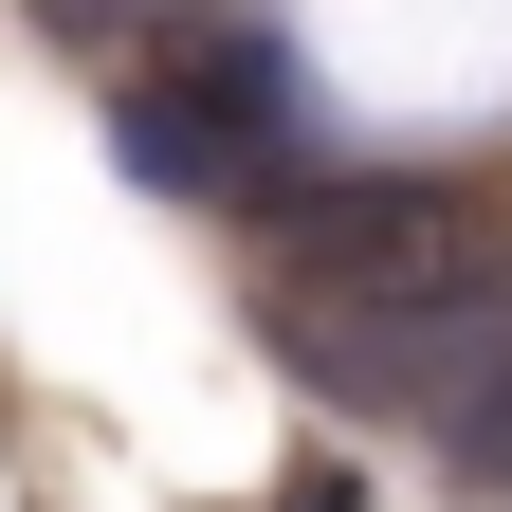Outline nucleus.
Returning <instances> with one entry per match:
<instances>
[{"mask_svg":"<svg viewBox=\"0 0 512 512\" xmlns=\"http://www.w3.org/2000/svg\"><path fill=\"white\" fill-rule=\"evenodd\" d=\"M439 439H458V476H476V494H512V366H494V384H476Z\"/></svg>","mask_w":512,"mask_h":512,"instance_id":"obj_2","label":"nucleus"},{"mask_svg":"<svg viewBox=\"0 0 512 512\" xmlns=\"http://www.w3.org/2000/svg\"><path fill=\"white\" fill-rule=\"evenodd\" d=\"M293 128H311L293 37H275V19H238V37H183V74H165V92H128V165H165V183H256V202H275Z\"/></svg>","mask_w":512,"mask_h":512,"instance_id":"obj_1","label":"nucleus"},{"mask_svg":"<svg viewBox=\"0 0 512 512\" xmlns=\"http://www.w3.org/2000/svg\"><path fill=\"white\" fill-rule=\"evenodd\" d=\"M275 512H366V494H348V476H330V458H311V476H293V494H275Z\"/></svg>","mask_w":512,"mask_h":512,"instance_id":"obj_3","label":"nucleus"}]
</instances>
